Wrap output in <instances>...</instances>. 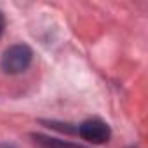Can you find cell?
Segmentation results:
<instances>
[{"instance_id":"6da1fadb","label":"cell","mask_w":148,"mask_h":148,"mask_svg":"<svg viewBox=\"0 0 148 148\" xmlns=\"http://www.w3.org/2000/svg\"><path fill=\"white\" fill-rule=\"evenodd\" d=\"M32 58H33V52L28 45H25V44L11 45L2 54V70L5 73H9V75L21 73L30 66Z\"/></svg>"},{"instance_id":"7a4b0ae2","label":"cell","mask_w":148,"mask_h":148,"mask_svg":"<svg viewBox=\"0 0 148 148\" xmlns=\"http://www.w3.org/2000/svg\"><path fill=\"white\" fill-rule=\"evenodd\" d=\"M79 134L82 139L92 143V145H103L110 139V127L106 122L99 119H89L79 125Z\"/></svg>"},{"instance_id":"3957f363","label":"cell","mask_w":148,"mask_h":148,"mask_svg":"<svg viewBox=\"0 0 148 148\" xmlns=\"http://www.w3.org/2000/svg\"><path fill=\"white\" fill-rule=\"evenodd\" d=\"M35 143L44 146V148H80L79 145H73L68 141H61V139H54V138H47L42 134H35Z\"/></svg>"},{"instance_id":"277c9868","label":"cell","mask_w":148,"mask_h":148,"mask_svg":"<svg viewBox=\"0 0 148 148\" xmlns=\"http://www.w3.org/2000/svg\"><path fill=\"white\" fill-rule=\"evenodd\" d=\"M4 28H5V18H4V12L0 11V35H2Z\"/></svg>"}]
</instances>
